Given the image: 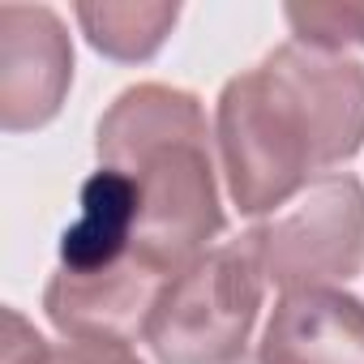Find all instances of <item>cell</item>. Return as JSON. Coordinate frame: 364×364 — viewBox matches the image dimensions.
I'll list each match as a JSON object with an SVG mask.
<instances>
[{
	"instance_id": "1",
	"label": "cell",
	"mask_w": 364,
	"mask_h": 364,
	"mask_svg": "<svg viewBox=\"0 0 364 364\" xmlns=\"http://www.w3.org/2000/svg\"><path fill=\"white\" fill-rule=\"evenodd\" d=\"M228 193L245 215L287 206L309 176L364 146V65L309 43H283L236 73L215 112Z\"/></svg>"
},
{
	"instance_id": "2",
	"label": "cell",
	"mask_w": 364,
	"mask_h": 364,
	"mask_svg": "<svg viewBox=\"0 0 364 364\" xmlns=\"http://www.w3.org/2000/svg\"><path fill=\"white\" fill-rule=\"evenodd\" d=\"M99 163L133 176L141 210L133 257L171 283L223 232V206L210 159V124L198 95L141 82L99 120Z\"/></svg>"
},
{
	"instance_id": "3",
	"label": "cell",
	"mask_w": 364,
	"mask_h": 364,
	"mask_svg": "<svg viewBox=\"0 0 364 364\" xmlns=\"http://www.w3.org/2000/svg\"><path fill=\"white\" fill-rule=\"evenodd\" d=\"M262 262L249 240H228L180 270L146 317V347L159 364H236L262 309Z\"/></svg>"
},
{
	"instance_id": "4",
	"label": "cell",
	"mask_w": 364,
	"mask_h": 364,
	"mask_svg": "<svg viewBox=\"0 0 364 364\" xmlns=\"http://www.w3.org/2000/svg\"><path fill=\"white\" fill-rule=\"evenodd\" d=\"M266 283L309 291L347 283L364 266V185L347 171L321 176L291 202V210L249 232Z\"/></svg>"
},
{
	"instance_id": "5",
	"label": "cell",
	"mask_w": 364,
	"mask_h": 364,
	"mask_svg": "<svg viewBox=\"0 0 364 364\" xmlns=\"http://www.w3.org/2000/svg\"><path fill=\"white\" fill-rule=\"evenodd\" d=\"M73 82V43L48 5H0V129L48 124Z\"/></svg>"
},
{
	"instance_id": "6",
	"label": "cell",
	"mask_w": 364,
	"mask_h": 364,
	"mask_svg": "<svg viewBox=\"0 0 364 364\" xmlns=\"http://www.w3.org/2000/svg\"><path fill=\"white\" fill-rule=\"evenodd\" d=\"M257 364H364V300L338 287L283 291L262 330Z\"/></svg>"
},
{
	"instance_id": "7",
	"label": "cell",
	"mask_w": 364,
	"mask_h": 364,
	"mask_svg": "<svg viewBox=\"0 0 364 364\" xmlns=\"http://www.w3.org/2000/svg\"><path fill=\"white\" fill-rule=\"evenodd\" d=\"M180 5L167 0H82L77 22L86 39L112 60H150L171 35Z\"/></svg>"
},
{
	"instance_id": "8",
	"label": "cell",
	"mask_w": 364,
	"mask_h": 364,
	"mask_svg": "<svg viewBox=\"0 0 364 364\" xmlns=\"http://www.w3.org/2000/svg\"><path fill=\"white\" fill-rule=\"evenodd\" d=\"M5 364H146L129 338L107 334H69L65 343H43L14 309L5 313Z\"/></svg>"
},
{
	"instance_id": "9",
	"label": "cell",
	"mask_w": 364,
	"mask_h": 364,
	"mask_svg": "<svg viewBox=\"0 0 364 364\" xmlns=\"http://www.w3.org/2000/svg\"><path fill=\"white\" fill-rule=\"evenodd\" d=\"M283 18L296 31V43L338 52L347 43H364V5H287Z\"/></svg>"
},
{
	"instance_id": "10",
	"label": "cell",
	"mask_w": 364,
	"mask_h": 364,
	"mask_svg": "<svg viewBox=\"0 0 364 364\" xmlns=\"http://www.w3.org/2000/svg\"><path fill=\"white\" fill-rule=\"evenodd\" d=\"M236 364H257V355H240V360H236Z\"/></svg>"
}]
</instances>
